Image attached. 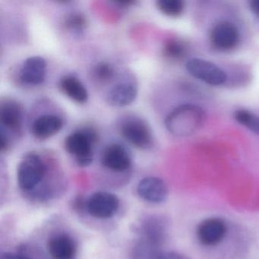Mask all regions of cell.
<instances>
[{"label": "cell", "mask_w": 259, "mask_h": 259, "mask_svg": "<svg viewBox=\"0 0 259 259\" xmlns=\"http://www.w3.org/2000/svg\"><path fill=\"white\" fill-rule=\"evenodd\" d=\"M98 136L93 128L86 127L71 133L65 139L66 151L75 157L78 166H89L93 161V147L98 142Z\"/></svg>", "instance_id": "cell-2"}, {"label": "cell", "mask_w": 259, "mask_h": 259, "mask_svg": "<svg viewBox=\"0 0 259 259\" xmlns=\"http://www.w3.org/2000/svg\"><path fill=\"white\" fill-rule=\"evenodd\" d=\"M205 120L204 110L195 104L179 106L166 116L165 125L174 136L185 137L196 133Z\"/></svg>", "instance_id": "cell-1"}, {"label": "cell", "mask_w": 259, "mask_h": 259, "mask_svg": "<svg viewBox=\"0 0 259 259\" xmlns=\"http://www.w3.org/2000/svg\"><path fill=\"white\" fill-rule=\"evenodd\" d=\"M234 118L241 125L259 135V116L247 110H238L234 113Z\"/></svg>", "instance_id": "cell-18"}, {"label": "cell", "mask_w": 259, "mask_h": 259, "mask_svg": "<svg viewBox=\"0 0 259 259\" xmlns=\"http://www.w3.org/2000/svg\"><path fill=\"white\" fill-rule=\"evenodd\" d=\"M119 208V200L108 192H95L86 201V210L93 218L108 219L113 218Z\"/></svg>", "instance_id": "cell-5"}, {"label": "cell", "mask_w": 259, "mask_h": 259, "mask_svg": "<svg viewBox=\"0 0 259 259\" xmlns=\"http://www.w3.org/2000/svg\"><path fill=\"white\" fill-rule=\"evenodd\" d=\"M122 137L139 149H147L152 145V133L148 124L139 118L125 119L120 127Z\"/></svg>", "instance_id": "cell-4"}, {"label": "cell", "mask_w": 259, "mask_h": 259, "mask_svg": "<svg viewBox=\"0 0 259 259\" xmlns=\"http://www.w3.org/2000/svg\"><path fill=\"white\" fill-rule=\"evenodd\" d=\"M186 69L192 76L210 85H221L227 80L225 72L207 60L192 59L188 62Z\"/></svg>", "instance_id": "cell-6"}, {"label": "cell", "mask_w": 259, "mask_h": 259, "mask_svg": "<svg viewBox=\"0 0 259 259\" xmlns=\"http://www.w3.org/2000/svg\"><path fill=\"white\" fill-rule=\"evenodd\" d=\"M93 72L95 78L101 82H107L114 76V69L111 65L104 62L98 63L94 68Z\"/></svg>", "instance_id": "cell-22"}, {"label": "cell", "mask_w": 259, "mask_h": 259, "mask_svg": "<svg viewBox=\"0 0 259 259\" xmlns=\"http://www.w3.org/2000/svg\"><path fill=\"white\" fill-rule=\"evenodd\" d=\"M63 122L57 115H43L36 119L32 124L31 131L38 139H49L58 133L63 128Z\"/></svg>", "instance_id": "cell-15"}, {"label": "cell", "mask_w": 259, "mask_h": 259, "mask_svg": "<svg viewBox=\"0 0 259 259\" xmlns=\"http://www.w3.org/2000/svg\"><path fill=\"white\" fill-rule=\"evenodd\" d=\"M160 246L161 245L154 241L139 237L132 251V259H156L160 254Z\"/></svg>", "instance_id": "cell-17"}, {"label": "cell", "mask_w": 259, "mask_h": 259, "mask_svg": "<svg viewBox=\"0 0 259 259\" xmlns=\"http://www.w3.org/2000/svg\"><path fill=\"white\" fill-rule=\"evenodd\" d=\"M47 62L41 57H31L25 60L19 72L20 80L31 85L44 82L47 75Z\"/></svg>", "instance_id": "cell-11"}, {"label": "cell", "mask_w": 259, "mask_h": 259, "mask_svg": "<svg viewBox=\"0 0 259 259\" xmlns=\"http://www.w3.org/2000/svg\"><path fill=\"white\" fill-rule=\"evenodd\" d=\"M139 196L151 203H161L166 200L168 189L166 183L157 177H148L142 179L138 185Z\"/></svg>", "instance_id": "cell-10"}, {"label": "cell", "mask_w": 259, "mask_h": 259, "mask_svg": "<svg viewBox=\"0 0 259 259\" xmlns=\"http://www.w3.org/2000/svg\"><path fill=\"white\" fill-rule=\"evenodd\" d=\"M65 26L74 33L82 32L87 25L86 18L81 13H72L66 18L64 22Z\"/></svg>", "instance_id": "cell-21"}, {"label": "cell", "mask_w": 259, "mask_h": 259, "mask_svg": "<svg viewBox=\"0 0 259 259\" xmlns=\"http://www.w3.org/2000/svg\"><path fill=\"white\" fill-rule=\"evenodd\" d=\"M60 91L78 104H85L89 99V94L84 84L78 78L72 75H66L59 83Z\"/></svg>", "instance_id": "cell-16"}, {"label": "cell", "mask_w": 259, "mask_h": 259, "mask_svg": "<svg viewBox=\"0 0 259 259\" xmlns=\"http://www.w3.org/2000/svg\"><path fill=\"white\" fill-rule=\"evenodd\" d=\"M46 174V166L44 160L35 153H28L18 166V184L21 190L31 193L36 190L43 181Z\"/></svg>", "instance_id": "cell-3"}, {"label": "cell", "mask_w": 259, "mask_h": 259, "mask_svg": "<svg viewBox=\"0 0 259 259\" xmlns=\"http://www.w3.org/2000/svg\"><path fill=\"white\" fill-rule=\"evenodd\" d=\"M10 148V140L7 138L5 132L1 130V139H0V150L3 153L8 151Z\"/></svg>", "instance_id": "cell-24"}, {"label": "cell", "mask_w": 259, "mask_h": 259, "mask_svg": "<svg viewBox=\"0 0 259 259\" xmlns=\"http://www.w3.org/2000/svg\"><path fill=\"white\" fill-rule=\"evenodd\" d=\"M0 122L3 128L20 134L23 122V111L20 104L11 100L3 103L0 108Z\"/></svg>", "instance_id": "cell-13"}, {"label": "cell", "mask_w": 259, "mask_h": 259, "mask_svg": "<svg viewBox=\"0 0 259 259\" xmlns=\"http://www.w3.org/2000/svg\"><path fill=\"white\" fill-rule=\"evenodd\" d=\"M101 163L110 170L124 172L131 167L132 157L125 147L120 144H111L103 151Z\"/></svg>", "instance_id": "cell-7"}, {"label": "cell", "mask_w": 259, "mask_h": 259, "mask_svg": "<svg viewBox=\"0 0 259 259\" xmlns=\"http://www.w3.org/2000/svg\"><path fill=\"white\" fill-rule=\"evenodd\" d=\"M156 259H185L181 254L174 251H166V252H160Z\"/></svg>", "instance_id": "cell-23"}, {"label": "cell", "mask_w": 259, "mask_h": 259, "mask_svg": "<svg viewBox=\"0 0 259 259\" xmlns=\"http://www.w3.org/2000/svg\"><path fill=\"white\" fill-rule=\"evenodd\" d=\"M156 4L162 13L170 17L180 16L184 10V3L182 0H158Z\"/></svg>", "instance_id": "cell-19"}, {"label": "cell", "mask_w": 259, "mask_h": 259, "mask_svg": "<svg viewBox=\"0 0 259 259\" xmlns=\"http://www.w3.org/2000/svg\"><path fill=\"white\" fill-rule=\"evenodd\" d=\"M250 8L254 14L259 16V0H254L250 2Z\"/></svg>", "instance_id": "cell-26"}, {"label": "cell", "mask_w": 259, "mask_h": 259, "mask_svg": "<svg viewBox=\"0 0 259 259\" xmlns=\"http://www.w3.org/2000/svg\"><path fill=\"white\" fill-rule=\"evenodd\" d=\"M48 251L51 259H75L76 244L72 236L60 233L48 241Z\"/></svg>", "instance_id": "cell-12"}, {"label": "cell", "mask_w": 259, "mask_h": 259, "mask_svg": "<svg viewBox=\"0 0 259 259\" xmlns=\"http://www.w3.org/2000/svg\"><path fill=\"white\" fill-rule=\"evenodd\" d=\"M137 95L138 89L134 83L122 81L115 84L109 91L107 101L113 107H125L136 100Z\"/></svg>", "instance_id": "cell-14"}, {"label": "cell", "mask_w": 259, "mask_h": 259, "mask_svg": "<svg viewBox=\"0 0 259 259\" xmlns=\"http://www.w3.org/2000/svg\"><path fill=\"white\" fill-rule=\"evenodd\" d=\"M210 42L220 51H230L237 46L239 33L237 28L231 22H218L210 31Z\"/></svg>", "instance_id": "cell-8"}, {"label": "cell", "mask_w": 259, "mask_h": 259, "mask_svg": "<svg viewBox=\"0 0 259 259\" xmlns=\"http://www.w3.org/2000/svg\"><path fill=\"white\" fill-rule=\"evenodd\" d=\"M227 225L220 218H209L198 226L197 236L201 243L205 245H214L220 243L225 237Z\"/></svg>", "instance_id": "cell-9"}, {"label": "cell", "mask_w": 259, "mask_h": 259, "mask_svg": "<svg viewBox=\"0 0 259 259\" xmlns=\"http://www.w3.org/2000/svg\"><path fill=\"white\" fill-rule=\"evenodd\" d=\"M1 259H31L28 256L23 254H16V253H4L1 256Z\"/></svg>", "instance_id": "cell-25"}, {"label": "cell", "mask_w": 259, "mask_h": 259, "mask_svg": "<svg viewBox=\"0 0 259 259\" xmlns=\"http://www.w3.org/2000/svg\"><path fill=\"white\" fill-rule=\"evenodd\" d=\"M163 51L166 58L178 60L184 55L186 48L180 40L170 39L165 43Z\"/></svg>", "instance_id": "cell-20"}]
</instances>
